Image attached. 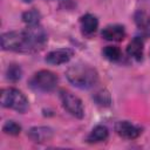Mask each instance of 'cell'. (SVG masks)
Returning a JSON list of instances; mask_svg holds the SVG:
<instances>
[{"mask_svg": "<svg viewBox=\"0 0 150 150\" xmlns=\"http://www.w3.org/2000/svg\"><path fill=\"white\" fill-rule=\"evenodd\" d=\"M66 77L74 87L80 89H89L97 82L98 74L91 66L83 62H77L71 64L66 70Z\"/></svg>", "mask_w": 150, "mask_h": 150, "instance_id": "obj_1", "label": "cell"}, {"mask_svg": "<svg viewBox=\"0 0 150 150\" xmlns=\"http://www.w3.org/2000/svg\"><path fill=\"white\" fill-rule=\"evenodd\" d=\"M1 48L18 53H35L36 49L23 30L7 32L1 35Z\"/></svg>", "mask_w": 150, "mask_h": 150, "instance_id": "obj_2", "label": "cell"}, {"mask_svg": "<svg viewBox=\"0 0 150 150\" xmlns=\"http://www.w3.org/2000/svg\"><path fill=\"white\" fill-rule=\"evenodd\" d=\"M1 105L13 109L18 112H25L28 109V100L22 91L15 88H5L1 90Z\"/></svg>", "mask_w": 150, "mask_h": 150, "instance_id": "obj_3", "label": "cell"}, {"mask_svg": "<svg viewBox=\"0 0 150 150\" xmlns=\"http://www.w3.org/2000/svg\"><path fill=\"white\" fill-rule=\"evenodd\" d=\"M57 76L50 70H40L29 80V86L38 91H52L57 86Z\"/></svg>", "mask_w": 150, "mask_h": 150, "instance_id": "obj_4", "label": "cell"}, {"mask_svg": "<svg viewBox=\"0 0 150 150\" xmlns=\"http://www.w3.org/2000/svg\"><path fill=\"white\" fill-rule=\"evenodd\" d=\"M60 100L63 105V108L74 117L82 118L84 116V108L82 104V101L75 96L73 93L68 90H61L60 91Z\"/></svg>", "mask_w": 150, "mask_h": 150, "instance_id": "obj_5", "label": "cell"}, {"mask_svg": "<svg viewBox=\"0 0 150 150\" xmlns=\"http://www.w3.org/2000/svg\"><path fill=\"white\" fill-rule=\"evenodd\" d=\"M30 42L35 47L36 52L41 50L47 42V33L40 25H30L25 29Z\"/></svg>", "mask_w": 150, "mask_h": 150, "instance_id": "obj_6", "label": "cell"}, {"mask_svg": "<svg viewBox=\"0 0 150 150\" xmlns=\"http://www.w3.org/2000/svg\"><path fill=\"white\" fill-rule=\"evenodd\" d=\"M115 130L121 137H123L125 139H135L142 132V129L138 125H135L134 123H131L129 121L117 122L115 125Z\"/></svg>", "mask_w": 150, "mask_h": 150, "instance_id": "obj_7", "label": "cell"}, {"mask_svg": "<svg viewBox=\"0 0 150 150\" xmlns=\"http://www.w3.org/2000/svg\"><path fill=\"white\" fill-rule=\"evenodd\" d=\"M74 55V52L70 48H57L49 52L46 56V62L49 64L59 66L67 63Z\"/></svg>", "mask_w": 150, "mask_h": 150, "instance_id": "obj_8", "label": "cell"}, {"mask_svg": "<svg viewBox=\"0 0 150 150\" xmlns=\"http://www.w3.org/2000/svg\"><path fill=\"white\" fill-rule=\"evenodd\" d=\"M27 135L35 143H45L53 138L54 132L49 127H33L29 129Z\"/></svg>", "mask_w": 150, "mask_h": 150, "instance_id": "obj_9", "label": "cell"}, {"mask_svg": "<svg viewBox=\"0 0 150 150\" xmlns=\"http://www.w3.org/2000/svg\"><path fill=\"white\" fill-rule=\"evenodd\" d=\"M124 36L125 30L121 25H108L102 29V38L108 41H122Z\"/></svg>", "mask_w": 150, "mask_h": 150, "instance_id": "obj_10", "label": "cell"}, {"mask_svg": "<svg viewBox=\"0 0 150 150\" xmlns=\"http://www.w3.org/2000/svg\"><path fill=\"white\" fill-rule=\"evenodd\" d=\"M80 25H81L82 34L87 35V36H90L96 32V29L98 27V20H97V18L95 15L88 13V14H84L81 18Z\"/></svg>", "mask_w": 150, "mask_h": 150, "instance_id": "obj_11", "label": "cell"}, {"mask_svg": "<svg viewBox=\"0 0 150 150\" xmlns=\"http://www.w3.org/2000/svg\"><path fill=\"white\" fill-rule=\"evenodd\" d=\"M143 48H144L143 40L138 36H136L129 42V45L127 47V53L130 57H132L137 61H141L142 56H143Z\"/></svg>", "mask_w": 150, "mask_h": 150, "instance_id": "obj_12", "label": "cell"}, {"mask_svg": "<svg viewBox=\"0 0 150 150\" xmlns=\"http://www.w3.org/2000/svg\"><path fill=\"white\" fill-rule=\"evenodd\" d=\"M108 135H109V131H108L107 127L96 125L90 131V134L87 136V142L88 143H100V142L105 141L108 138Z\"/></svg>", "mask_w": 150, "mask_h": 150, "instance_id": "obj_13", "label": "cell"}, {"mask_svg": "<svg viewBox=\"0 0 150 150\" xmlns=\"http://www.w3.org/2000/svg\"><path fill=\"white\" fill-rule=\"evenodd\" d=\"M21 75H22V69L19 64L16 63H12L7 67V70H6V77L8 81L11 82H16L21 79Z\"/></svg>", "mask_w": 150, "mask_h": 150, "instance_id": "obj_14", "label": "cell"}, {"mask_svg": "<svg viewBox=\"0 0 150 150\" xmlns=\"http://www.w3.org/2000/svg\"><path fill=\"white\" fill-rule=\"evenodd\" d=\"M103 56L109 61H118L122 56V52L116 46H107L102 50Z\"/></svg>", "mask_w": 150, "mask_h": 150, "instance_id": "obj_15", "label": "cell"}, {"mask_svg": "<svg viewBox=\"0 0 150 150\" xmlns=\"http://www.w3.org/2000/svg\"><path fill=\"white\" fill-rule=\"evenodd\" d=\"M22 20L28 26L30 25H39L40 21V13L36 9H29L22 14Z\"/></svg>", "mask_w": 150, "mask_h": 150, "instance_id": "obj_16", "label": "cell"}, {"mask_svg": "<svg viewBox=\"0 0 150 150\" xmlns=\"http://www.w3.org/2000/svg\"><path fill=\"white\" fill-rule=\"evenodd\" d=\"M135 21L137 26L142 29H148L150 28V15L146 14L145 12H137L135 14Z\"/></svg>", "mask_w": 150, "mask_h": 150, "instance_id": "obj_17", "label": "cell"}, {"mask_svg": "<svg viewBox=\"0 0 150 150\" xmlns=\"http://www.w3.org/2000/svg\"><path fill=\"white\" fill-rule=\"evenodd\" d=\"M94 100L96 101L97 104L100 105H103V107H108L110 103H111V97H110V94L105 90V89H102L100 91H97L94 96Z\"/></svg>", "mask_w": 150, "mask_h": 150, "instance_id": "obj_18", "label": "cell"}, {"mask_svg": "<svg viewBox=\"0 0 150 150\" xmlns=\"http://www.w3.org/2000/svg\"><path fill=\"white\" fill-rule=\"evenodd\" d=\"M2 130L5 134L7 135H12V136H16L20 134L21 131V125L19 123H16L15 121H7L4 127H2Z\"/></svg>", "mask_w": 150, "mask_h": 150, "instance_id": "obj_19", "label": "cell"}, {"mask_svg": "<svg viewBox=\"0 0 150 150\" xmlns=\"http://www.w3.org/2000/svg\"><path fill=\"white\" fill-rule=\"evenodd\" d=\"M22 1H23V2H32L33 0H22Z\"/></svg>", "mask_w": 150, "mask_h": 150, "instance_id": "obj_20", "label": "cell"}]
</instances>
